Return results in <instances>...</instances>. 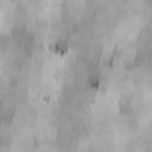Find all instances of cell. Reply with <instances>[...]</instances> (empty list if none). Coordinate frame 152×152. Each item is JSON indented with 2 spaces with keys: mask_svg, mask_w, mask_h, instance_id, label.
Returning a JSON list of instances; mask_svg holds the SVG:
<instances>
[{
  "mask_svg": "<svg viewBox=\"0 0 152 152\" xmlns=\"http://www.w3.org/2000/svg\"><path fill=\"white\" fill-rule=\"evenodd\" d=\"M56 50H57L59 54H64V52L68 50V43H66V41H57V43H56Z\"/></svg>",
  "mask_w": 152,
  "mask_h": 152,
  "instance_id": "6da1fadb",
  "label": "cell"
}]
</instances>
